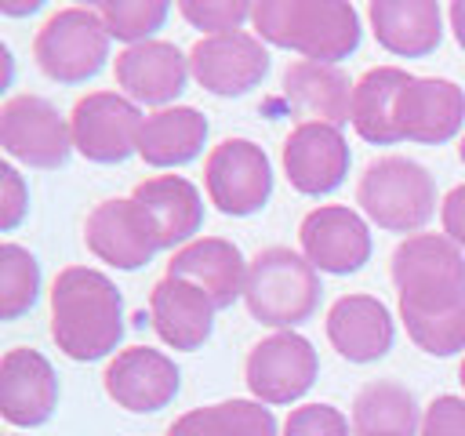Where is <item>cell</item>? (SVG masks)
I'll use <instances>...</instances> for the list:
<instances>
[{
  "label": "cell",
  "mask_w": 465,
  "mask_h": 436,
  "mask_svg": "<svg viewBox=\"0 0 465 436\" xmlns=\"http://www.w3.org/2000/svg\"><path fill=\"white\" fill-rule=\"evenodd\" d=\"M51 338L76 363L109 356L124 338L116 283L91 265H65L51 283Z\"/></svg>",
  "instance_id": "6da1fadb"
},
{
  "label": "cell",
  "mask_w": 465,
  "mask_h": 436,
  "mask_svg": "<svg viewBox=\"0 0 465 436\" xmlns=\"http://www.w3.org/2000/svg\"><path fill=\"white\" fill-rule=\"evenodd\" d=\"M251 22L258 40L305 62L338 65L360 47V15L345 0H258Z\"/></svg>",
  "instance_id": "7a4b0ae2"
},
{
  "label": "cell",
  "mask_w": 465,
  "mask_h": 436,
  "mask_svg": "<svg viewBox=\"0 0 465 436\" xmlns=\"http://www.w3.org/2000/svg\"><path fill=\"white\" fill-rule=\"evenodd\" d=\"M247 312L265 327H298L320 305V272L291 247H265L247 265Z\"/></svg>",
  "instance_id": "3957f363"
},
{
  "label": "cell",
  "mask_w": 465,
  "mask_h": 436,
  "mask_svg": "<svg viewBox=\"0 0 465 436\" xmlns=\"http://www.w3.org/2000/svg\"><path fill=\"white\" fill-rule=\"evenodd\" d=\"M356 203L385 233H418L436 211V182L411 156H378L356 182Z\"/></svg>",
  "instance_id": "277c9868"
},
{
  "label": "cell",
  "mask_w": 465,
  "mask_h": 436,
  "mask_svg": "<svg viewBox=\"0 0 465 436\" xmlns=\"http://www.w3.org/2000/svg\"><path fill=\"white\" fill-rule=\"evenodd\" d=\"M389 276L400 309H443L465 298V251L447 233H414L396 243Z\"/></svg>",
  "instance_id": "5b68a950"
},
{
  "label": "cell",
  "mask_w": 465,
  "mask_h": 436,
  "mask_svg": "<svg viewBox=\"0 0 465 436\" xmlns=\"http://www.w3.org/2000/svg\"><path fill=\"white\" fill-rule=\"evenodd\" d=\"M33 58L58 84L91 80L109 58V29L94 7H58L33 36Z\"/></svg>",
  "instance_id": "8992f818"
},
{
  "label": "cell",
  "mask_w": 465,
  "mask_h": 436,
  "mask_svg": "<svg viewBox=\"0 0 465 436\" xmlns=\"http://www.w3.org/2000/svg\"><path fill=\"white\" fill-rule=\"evenodd\" d=\"M203 189L222 214H258L272 196V167L251 138H225L203 160Z\"/></svg>",
  "instance_id": "52a82bcc"
},
{
  "label": "cell",
  "mask_w": 465,
  "mask_h": 436,
  "mask_svg": "<svg viewBox=\"0 0 465 436\" xmlns=\"http://www.w3.org/2000/svg\"><path fill=\"white\" fill-rule=\"evenodd\" d=\"M145 116L138 105L116 91H91L76 98L69 113L73 149L91 164H124L131 153H138Z\"/></svg>",
  "instance_id": "ba28073f"
},
{
  "label": "cell",
  "mask_w": 465,
  "mask_h": 436,
  "mask_svg": "<svg viewBox=\"0 0 465 436\" xmlns=\"http://www.w3.org/2000/svg\"><path fill=\"white\" fill-rule=\"evenodd\" d=\"M0 145L11 160L54 171L69 160L73 131L58 109L40 94H15L0 109Z\"/></svg>",
  "instance_id": "9c48e42d"
},
{
  "label": "cell",
  "mask_w": 465,
  "mask_h": 436,
  "mask_svg": "<svg viewBox=\"0 0 465 436\" xmlns=\"http://www.w3.org/2000/svg\"><path fill=\"white\" fill-rule=\"evenodd\" d=\"M320 374V360L309 338H302L298 331H276L269 338H262L243 363V378L247 389L258 403H291L298 396H305L312 389Z\"/></svg>",
  "instance_id": "30bf717a"
},
{
  "label": "cell",
  "mask_w": 465,
  "mask_h": 436,
  "mask_svg": "<svg viewBox=\"0 0 465 436\" xmlns=\"http://www.w3.org/2000/svg\"><path fill=\"white\" fill-rule=\"evenodd\" d=\"M189 73L203 91L218 98H236L265 80L269 51L254 33H243V29L203 36L189 51Z\"/></svg>",
  "instance_id": "8fae6325"
},
{
  "label": "cell",
  "mask_w": 465,
  "mask_h": 436,
  "mask_svg": "<svg viewBox=\"0 0 465 436\" xmlns=\"http://www.w3.org/2000/svg\"><path fill=\"white\" fill-rule=\"evenodd\" d=\"M84 243L94 258H102L113 269H142L160 251V236L149 214L131 196L94 203V211L84 222Z\"/></svg>",
  "instance_id": "7c38bea8"
},
{
  "label": "cell",
  "mask_w": 465,
  "mask_h": 436,
  "mask_svg": "<svg viewBox=\"0 0 465 436\" xmlns=\"http://www.w3.org/2000/svg\"><path fill=\"white\" fill-rule=\"evenodd\" d=\"M102 382L116 407L131 414H153L178 396L182 371L174 367L167 352L149 349V345H131L109 360Z\"/></svg>",
  "instance_id": "4fadbf2b"
},
{
  "label": "cell",
  "mask_w": 465,
  "mask_h": 436,
  "mask_svg": "<svg viewBox=\"0 0 465 436\" xmlns=\"http://www.w3.org/2000/svg\"><path fill=\"white\" fill-rule=\"evenodd\" d=\"M298 243H302V254L312 262V269L334 272V276L356 272L371 258L367 222L341 203L312 207L298 225Z\"/></svg>",
  "instance_id": "5bb4252c"
},
{
  "label": "cell",
  "mask_w": 465,
  "mask_h": 436,
  "mask_svg": "<svg viewBox=\"0 0 465 436\" xmlns=\"http://www.w3.org/2000/svg\"><path fill=\"white\" fill-rule=\"evenodd\" d=\"M349 142L331 124H294L283 138V174L302 196L334 193L349 174Z\"/></svg>",
  "instance_id": "9a60e30c"
},
{
  "label": "cell",
  "mask_w": 465,
  "mask_h": 436,
  "mask_svg": "<svg viewBox=\"0 0 465 436\" xmlns=\"http://www.w3.org/2000/svg\"><path fill=\"white\" fill-rule=\"evenodd\" d=\"M465 124V91L454 80L411 76L396 98L400 138L418 145H443Z\"/></svg>",
  "instance_id": "2e32d148"
},
{
  "label": "cell",
  "mask_w": 465,
  "mask_h": 436,
  "mask_svg": "<svg viewBox=\"0 0 465 436\" xmlns=\"http://www.w3.org/2000/svg\"><path fill=\"white\" fill-rule=\"evenodd\" d=\"M116 87L124 91V98H131L134 105H156L167 109L189 80V54H182L174 44L167 40H145L134 47H124L116 54Z\"/></svg>",
  "instance_id": "e0dca14e"
},
{
  "label": "cell",
  "mask_w": 465,
  "mask_h": 436,
  "mask_svg": "<svg viewBox=\"0 0 465 436\" xmlns=\"http://www.w3.org/2000/svg\"><path fill=\"white\" fill-rule=\"evenodd\" d=\"M58 403V374L36 349H7L0 360V414L11 425H44Z\"/></svg>",
  "instance_id": "ac0fdd59"
},
{
  "label": "cell",
  "mask_w": 465,
  "mask_h": 436,
  "mask_svg": "<svg viewBox=\"0 0 465 436\" xmlns=\"http://www.w3.org/2000/svg\"><path fill=\"white\" fill-rule=\"evenodd\" d=\"M247 265L251 262H243V254L232 240L203 236V240H193L171 254L167 276L189 280L193 287H200L214 302V309H229L236 298H243Z\"/></svg>",
  "instance_id": "d6986e66"
},
{
  "label": "cell",
  "mask_w": 465,
  "mask_h": 436,
  "mask_svg": "<svg viewBox=\"0 0 465 436\" xmlns=\"http://www.w3.org/2000/svg\"><path fill=\"white\" fill-rule=\"evenodd\" d=\"M352 87L338 65L323 62H291L280 80V94L302 124H331L341 127L352 116Z\"/></svg>",
  "instance_id": "ffe728a7"
},
{
  "label": "cell",
  "mask_w": 465,
  "mask_h": 436,
  "mask_svg": "<svg viewBox=\"0 0 465 436\" xmlns=\"http://www.w3.org/2000/svg\"><path fill=\"white\" fill-rule=\"evenodd\" d=\"M214 312H218L214 302L189 280L163 276L149 291V323L160 334V342H167L171 349L182 352L200 349L211 338Z\"/></svg>",
  "instance_id": "44dd1931"
},
{
  "label": "cell",
  "mask_w": 465,
  "mask_h": 436,
  "mask_svg": "<svg viewBox=\"0 0 465 436\" xmlns=\"http://www.w3.org/2000/svg\"><path fill=\"white\" fill-rule=\"evenodd\" d=\"M327 338L349 363H374L392 349V316L374 294H341L327 309Z\"/></svg>",
  "instance_id": "7402d4cb"
},
{
  "label": "cell",
  "mask_w": 465,
  "mask_h": 436,
  "mask_svg": "<svg viewBox=\"0 0 465 436\" xmlns=\"http://www.w3.org/2000/svg\"><path fill=\"white\" fill-rule=\"evenodd\" d=\"M131 200L149 214L156 236H160V251L167 247H185L193 243V236L203 225V200L200 189L182 178V174H156L134 185Z\"/></svg>",
  "instance_id": "603a6c76"
},
{
  "label": "cell",
  "mask_w": 465,
  "mask_h": 436,
  "mask_svg": "<svg viewBox=\"0 0 465 436\" xmlns=\"http://www.w3.org/2000/svg\"><path fill=\"white\" fill-rule=\"evenodd\" d=\"M367 18L374 40L400 58H425L443 36V11L436 0H371Z\"/></svg>",
  "instance_id": "cb8c5ba5"
},
{
  "label": "cell",
  "mask_w": 465,
  "mask_h": 436,
  "mask_svg": "<svg viewBox=\"0 0 465 436\" xmlns=\"http://www.w3.org/2000/svg\"><path fill=\"white\" fill-rule=\"evenodd\" d=\"M207 142V120L193 105H167L145 116L138 156L149 167H182L203 153Z\"/></svg>",
  "instance_id": "d4e9b609"
},
{
  "label": "cell",
  "mask_w": 465,
  "mask_h": 436,
  "mask_svg": "<svg viewBox=\"0 0 465 436\" xmlns=\"http://www.w3.org/2000/svg\"><path fill=\"white\" fill-rule=\"evenodd\" d=\"M411 73L400 65H374L367 69L352 87V116L349 124L356 134L371 145H392L403 142L396 127V98L407 87Z\"/></svg>",
  "instance_id": "484cf974"
},
{
  "label": "cell",
  "mask_w": 465,
  "mask_h": 436,
  "mask_svg": "<svg viewBox=\"0 0 465 436\" xmlns=\"http://www.w3.org/2000/svg\"><path fill=\"white\" fill-rule=\"evenodd\" d=\"M418 425V403L396 382H367L352 400L356 436H414Z\"/></svg>",
  "instance_id": "4316f807"
},
{
  "label": "cell",
  "mask_w": 465,
  "mask_h": 436,
  "mask_svg": "<svg viewBox=\"0 0 465 436\" xmlns=\"http://www.w3.org/2000/svg\"><path fill=\"white\" fill-rule=\"evenodd\" d=\"M167 436H276V418L258 400H222L185 411Z\"/></svg>",
  "instance_id": "83f0119b"
},
{
  "label": "cell",
  "mask_w": 465,
  "mask_h": 436,
  "mask_svg": "<svg viewBox=\"0 0 465 436\" xmlns=\"http://www.w3.org/2000/svg\"><path fill=\"white\" fill-rule=\"evenodd\" d=\"M411 342L429 356H454L465 349V298L443 309H400Z\"/></svg>",
  "instance_id": "f1b7e54d"
},
{
  "label": "cell",
  "mask_w": 465,
  "mask_h": 436,
  "mask_svg": "<svg viewBox=\"0 0 465 436\" xmlns=\"http://www.w3.org/2000/svg\"><path fill=\"white\" fill-rule=\"evenodd\" d=\"M40 294V262L22 243H0V316L18 320Z\"/></svg>",
  "instance_id": "f546056e"
},
{
  "label": "cell",
  "mask_w": 465,
  "mask_h": 436,
  "mask_svg": "<svg viewBox=\"0 0 465 436\" xmlns=\"http://www.w3.org/2000/svg\"><path fill=\"white\" fill-rule=\"evenodd\" d=\"M94 11L105 22L109 36L134 47V44H145L163 25L171 4L167 0H102L94 4Z\"/></svg>",
  "instance_id": "4dcf8cb0"
},
{
  "label": "cell",
  "mask_w": 465,
  "mask_h": 436,
  "mask_svg": "<svg viewBox=\"0 0 465 436\" xmlns=\"http://www.w3.org/2000/svg\"><path fill=\"white\" fill-rule=\"evenodd\" d=\"M254 4L247 0H178V15L193 29H207L211 36L240 33V25L251 18Z\"/></svg>",
  "instance_id": "1f68e13d"
},
{
  "label": "cell",
  "mask_w": 465,
  "mask_h": 436,
  "mask_svg": "<svg viewBox=\"0 0 465 436\" xmlns=\"http://www.w3.org/2000/svg\"><path fill=\"white\" fill-rule=\"evenodd\" d=\"M283 436H349V418L331 403H305L287 414Z\"/></svg>",
  "instance_id": "d6a6232c"
},
{
  "label": "cell",
  "mask_w": 465,
  "mask_h": 436,
  "mask_svg": "<svg viewBox=\"0 0 465 436\" xmlns=\"http://www.w3.org/2000/svg\"><path fill=\"white\" fill-rule=\"evenodd\" d=\"M421 436H465V400L436 396L421 414Z\"/></svg>",
  "instance_id": "836d02e7"
},
{
  "label": "cell",
  "mask_w": 465,
  "mask_h": 436,
  "mask_svg": "<svg viewBox=\"0 0 465 436\" xmlns=\"http://www.w3.org/2000/svg\"><path fill=\"white\" fill-rule=\"evenodd\" d=\"M29 211V189L11 164H0V229L11 233Z\"/></svg>",
  "instance_id": "e575fe53"
},
{
  "label": "cell",
  "mask_w": 465,
  "mask_h": 436,
  "mask_svg": "<svg viewBox=\"0 0 465 436\" xmlns=\"http://www.w3.org/2000/svg\"><path fill=\"white\" fill-rule=\"evenodd\" d=\"M440 218H443V233L465 251V182L454 185V189L443 196V203H440Z\"/></svg>",
  "instance_id": "d590c367"
},
{
  "label": "cell",
  "mask_w": 465,
  "mask_h": 436,
  "mask_svg": "<svg viewBox=\"0 0 465 436\" xmlns=\"http://www.w3.org/2000/svg\"><path fill=\"white\" fill-rule=\"evenodd\" d=\"M447 15H450V29H454V40H458V47L465 51V0H454Z\"/></svg>",
  "instance_id": "8d00e7d4"
},
{
  "label": "cell",
  "mask_w": 465,
  "mask_h": 436,
  "mask_svg": "<svg viewBox=\"0 0 465 436\" xmlns=\"http://www.w3.org/2000/svg\"><path fill=\"white\" fill-rule=\"evenodd\" d=\"M40 7V0H25V4H11V0H0V11L7 15H33Z\"/></svg>",
  "instance_id": "74e56055"
},
{
  "label": "cell",
  "mask_w": 465,
  "mask_h": 436,
  "mask_svg": "<svg viewBox=\"0 0 465 436\" xmlns=\"http://www.w3.org/2000/svg\"><path fill=\"white\" fill-rule=\"evenodd\" d=\"M458 382H461V389H465V360H461V367H458Z\"/></svg>",
  "instance_id": "f35d334b"
},
{
  "label": "cell",
  "mask_w": 465,
  "mask_h": 436,
  "mask_svg": "<svg viewBox=\"0 0 465 436\" xmlns=\"http://www.w3.org/2000/svg\"><path fill=\"white\" fill-rule=\"evenodd\" d=\"M458 156H461V164H465V138H461V145H458Z\"/></svg>",
  "instance_id": "ab89813d"
}]
</instances>
